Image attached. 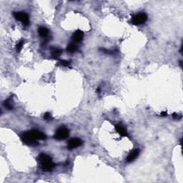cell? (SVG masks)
<instances>
[{"label": "cell", "mask_w": 183, "mask_h": 183, "mask_svg": "<svg viewBox=\"0 0 183 183\" xmlns=\"http://www.w3.org/2000/svg\"><path fill=\"white\" fill-rule=\"evenodd\" d=\"M37 161L41 168L44 170H52L55 167V164L53 162L52 159L46 154H39L37 157Z\"/></svg>", "instance_id": "1"}, {"label": "cell", "mask_w": 183, "mask_h": 183, "mask_svg": "<svg viewBox=\"0 0 183 183\" xmlns=\"http://www.w3.org/2000/svg\"><path fill=\"white\" fill-rule=\"evenodd\" d=\"M21 139H22V142L24 144H27V145L30 146H36L38 145V142L37 139L34 137V135H33L32 132L30 131H27V132H24L21 136Z\"/></svg>", "instance_id": "2"}, {"label": "cell", "mask_w": 183, "mask_h": 183, "mask_svg": "<svg viewBox=\"0 0 183 183\" xmlns=\"http://www.w3.org/2000/svg\"><path fill=\"white\" fill-rule=\"evenodd\" d=\"M14 17L18 21L22 22V24L24 26H28L30 24V18L29 15L27 13L23 12H16L13 13Z\"/></svg>", "instance_id": "3"}, {"label": "cell", "mask_w": 183, "mask_h": 183, "mask_svg": "<svg viewBox=\"0 0 183 183\" xmlns=\"http://www.w3.org/2000/svg\"><path fill=\"white\" fill-rule=\"evenodd\" d=\"M69 135V131L65 127H61L57 129L54 137L55 140L60 141V140H64L67 138Z\"/></svg>", "instance_id": "4"}, {"label": "cell", "mask_w": 183, "mask_h": 183, "mask_svg": "<svg viewBox=\"0 0 183 183\" xmlns=\"http://www.w3.org/2000/svg\"><path fill=\"white\" fill-rule=\"evenodd\" d=\"M147 15L144 12L136 14L132 17V23L135 25H140L147 22Z\"/></svg>", "instance_id": "5"}, {"label": "cell", "mask_w": 183, "mask_h": 183, "mask_svg": "<svg viewBox=\"0 0 183 183\" xmlns=\"http://www.w3.org/2000/svg\"><path fill=\"white\" fill-rule=\"evenodd\" d=\"M82 144V140L80 138H72L69 140L67 143V147L69 149H75Z\"/></svg>", "instance_id": "6"}, {"label": "cell", "mask_w": 183, "mask_h": 183, "mask_svg": "<svg viewBox=\"0 0 183 183\" xmlns=\"http://www.w3.org/2000/svg\"><path fill=\"white\" fill-rule=\"evenodd\" d=\"M140 149H138V148H136V149H133L132 151H131L126 159L127 162H133L134 160H135L137 157H138V155H140Z\"/></svg>", "instance_id": "7"}, {"label": "cell", "mask_w": 183, "mask_h": 183, "mask_svg": "<svg viewBox=\"0 0 183 183\" xmlns=\"http://www.w3.org/2000/svg\"><path fill=\"white\" fill-rule=\"evenodd\" d=\"M84 38V33L82 30H77L73 33L72 39L74 42H81Z\"/></svg>", "instance_id": "8"}, {"label": "cell", "mask_w": 183, "mask_h": 183, "mask_svg": "<svg viewBox=\"0 0 183 183\" xmlns=\"http://www.w3.org/2000/svg\"><path fill=\"white\" fill-rule=\"evenodd\" d=\"M115 129L117 130V132L121 135L122 137H127L128 136V133H127V131L125 129L124 126L122 125V124L119 123V124L116 125H115Z\"/></svg>", "instance_id": "9"}, {"label": "cell", "mask_w": 183, "mask_h": 183, "mask_svg": "<svg viewBox=\"0 0 183 183\" xmlns=\"http://www.w3.org/2000/svg\"><path fill=\"white\" fill-rule=\"evenodd\" d=\"M31 132H32L33 135H34V137H36L38 140H45V139H47V136H46L43 132H41V131L37 130V129H32Z\"/></svg>", "instance_id": "10"}, {"label": "cell", "mask_w": 183, "mask_h": 183, "mask_svg": "<svg viewBox=\"0 0 183 183\" xmlns=\"http://www.w3.org/2000/svg\"><path fill=\"white\" fill-rule=\"evenodd\" d=\"M38 34H39V36H42V37H47L49 34L48 29L44 27H39V29H38Z\"/></svg>", "instance_id": "11"}, {"label": "cell", "mask_w": 183, "mask_h": 183, "mask_svg": "<svg viewBox=\"0 0 183 183\" xmlns=\"http://www.w3.org/2000/svg\"><path fill=\"white\" fill-rule=\"evenodd\" d=\"M77 47L74 43H69L67 47V51L69 53H74V52L77 51Z\"/></svg>", "instance_id": "12"}, {"label": "cell", "mask_w": 183, "mask_h": 183, "mask_svg": "<svg viewBox=\"0 0 183 183\" xmlns=\"http://www.w3.org/2000/svg\"><path fill=\"white\" fill-rule=\"evenodd\" d=\"M62 50L58 48H54L52 50V54L54 57H58L61 55L62 54Z\"/></svg>", "instance_id": "13"}, {"label": "cell", "mask_w": 183, "mask_h": 183, "mask_svg": "<svg viewBox=\"0 0 183 183\" xmlns=\"http://www.w3.org/2000/svg\"><path fill=\"white\" fill-rule=\"evenodd\" d=\"M23 45H24V40H21L20 42H19V43L17 44L16 46V49H17V51L18 52H19L22 50V47H23Z\"/></svg>", "instance_id": "14"}, {"label": "cell", "mask_w": 183, "mask_h": 183, "mask_svg": "<svg viewBox=\"0 0 183 183\" xmlns=\"http://www.w3.org/2000/svg\"><path fill=\"white\" fill-rule=\"evenodd\" d=\"M4 107H5L6 108H7V109H13V107H12V104L10 103V100H6L5 102H4Z\"/></svg>", "instance_id": "15"}, {"label": "cell", "mask_w": 183, "mask_h": 183, "mask_svg": "<svg viewBox=\"0 0 183 183\" xmlns=\"http://www.w3.org/2000/svg\"><path fill=\"white\" fill-rule=\"evenodd\" d=\"M59 63L63 67H68L69 65V62H68V61H66V60H62V59H61V60L59 61Z\"/></svg>", "instance_id": "16"}, {"label": "cell", "mask_w": 183, "mask_h": 183, "mask_svg": "<svg viewBox=\"0 0 183 183\" xmlns=\"http://www.w3.org/2000/svg\"><path fill=\"white\" fill-rule=\"evenodd\" d=\"M44 119L46 120H51L52 119V117L51 114L49 113V112H47V113H45V115H44Z\"/></svg>", "instance_id": "17"}, {"label": "cell", "mask_w": 183, "mask_h": 183, "mask_svg": "<svg viewBox=\"0 0 183 183\" xmlns=\"http://www.w3.org/2000/svg\"><path fill=\"white\" fill-rule=\"evenodd\" d=\"M172 117H173L174 119H175V120H180V119L181 118V116H180L179 114H172Z\"/></svg>", "instance_id": "18"}, {"label": "cell", "mask_w": 183, "mask_h": 183, "mask_svg": "<svg viewBox=\"0 0 183 183\" xmlns=\"http://www.w3.org/2000/svg\"><path fill=\"white\" fill-rule=\"evenodd\" d=\"M161 116H162V117H167V113L166 112H162L161 113Z\"/></svg>", "instance_id": "19"}]
</instances>
